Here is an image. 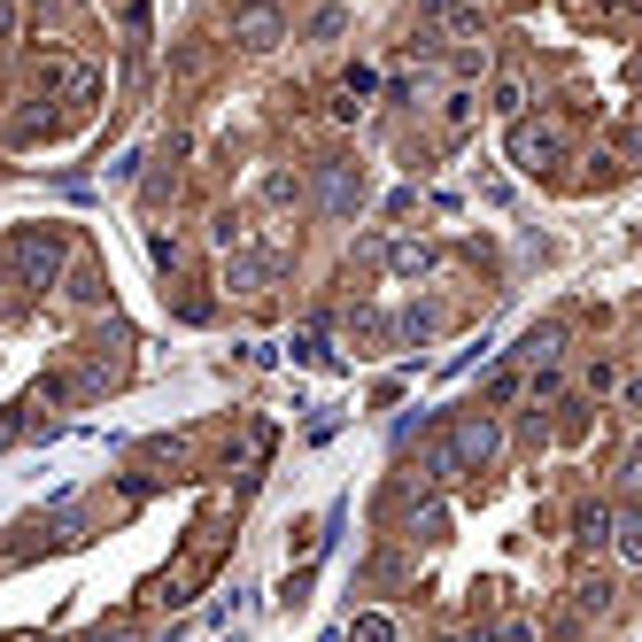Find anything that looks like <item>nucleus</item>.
<instances>
[{
    "mask_svg": "<svg viewBox=\"0 0 642 642\" xmlns=\"http://www.w3.org/2000/svg\"><path fill=\"white\" fill-rule=\"evenodd\" d=\"M511 163H519L526 178H542V171H557V163H565V132H557V124H511Z\"/></svg>",
    "mask_w": 642,
    "mask_h": 642,
    "instance_id": "obj_1",
    "label": "nucleus"
},
{
    "mask_svg": "<svg viewBox=\"0 0 642 642\" xmlns=\"http://www.w3.org/2000/svg\"><path fill=\"white\" fill-rule=\"evenodd\" d=\"M233 39L248 47V55L279 47V39H287V16H279V0H240V8H233Z\"/></svg>",
    "mask_w": 642,
    "mask_h": 642,
    "instance_id": "obj_2",
    "label": "nucleus"
},
{
    "mask_svg": "<svg viewBox=\"0 0 642 642\" xmlns=\"http://www.w3.org/2000/svg\"><path fill=\"white\" fill-rule=\"evenodd\" d=\"M55 263H62V240L55 233H24V240H16V271H24V279H55Z\"/></svg>",
    "mask_w": 642,
    "mask_h": 642,
    "instance_id": "obj_3",
    "label": "nucleus"
},
{
    "mask_svg": "<svg viewBox=\"0 0 642 642\" xmlns=\"http://www.w3.org/2000/svg\"><path fill=\"white\" fill-rule=\"evenodd\" d=\"M604 542H612V511H581V534H573V550H581V557H596Z\"/></svg>",
    "mask_w": 642,
    "mask_h": 642,
    "instance_id": "obj_4",
    "label": "nucleus"
},
{
    "mask_svg": "<svg viewBox=\"0 0 642 642\" xmlns=\"http://www.w3.org/2000/svg\"><path fill=\"white\" fill-rule=\"evenodd\" d=\"M356 194H364V178H349V171H325V202H333V209H349Z\"/></svg>",
    "mask_w": 642,
    "mask_h": 642,
    "instance_id": "obj_5",
    "label": "nucleus"
},
{
    "mask_svg": "<svg viewBox=\"0 0 642 642\" xmlns=\"http://www.w3.org/2000/svg\"><path fill=\"white\" fill-rule=\"evenodd\" d=\"M472 109H480V101H472V86H449V101H441V117H449L457 132H465V124H472Z\"/></svg>",
    "mask_w": 642,
    "mask_h": 642,
    "instance_id": "obj_6",
    "label": "nucleus"
},
{
    "mask_svg": "<svg viewBox=\"0 0 642 642\" xmlns=\"http://www.w3.org/2000/svg\"><path fill=\"white\" fill-rule=\"evenodd\" d=\"M496 109L519 124V109H526V78H496Z\"/></svg>",
    "mask_w": 642,
    "mask_h": 642,
    "instance_id": "obj_7",
    "label": "nucleus"
},
{
    "mask_svg": "<svg viewBox=\"0 0 642 642\" xmlns=\"http://www.w3.org/2000/svg\"><path fill=\"white\" fill-rule=\"evenodd\" d=\"M356 642H395V619H387V612H364V619H356Z\"/></svg>",
    "mask_w": 642,
    "mask_h": 642,
    "instance_id": "obj_8",
    "label": "nucleus"
},
{
    "mask_svg": "<svg viewBox=\"0 0 642 642\" xmlns=\"http://www.w3.org/2000/svg\"><path fill=\"white\" fill-rule=\"evenodd\" d=\"M619 550L642 565V511H627V519H619Z\"/></svg>",
    "mask_w": 642,
    "mask_h": 642,
    "instance_id": "obj_9",
    "label": "nucleus"
},
{
    "mask_svg": "<svg viewBox=\"0 0 642 642\" xmlns=\"http://www.w3.org/2000/svg\"><path fill=\"white\" fill-rule=\"evenodd\" d=\"M565 8H573L581 24H596V16H612V8H627V0H565Z\"/></svg>",
    "mask_w": 642,
    "mask_h": 642,
    "instance_id": "obj_10",
    "label": "nucleus"
},
{
    "mask_svg": "<svg viewBox=\"0 0 642 642\" xmlns=\"http://www.w3.org/2000/svg\"><path fill=\"white\" fill-rule=\"evenodd\" d=\"M16 24H24V0H0V39H8Z\"/></svg>",
    "mask_w": 642,
    "mask_h": 642,
    "instance_id": "obj_11",
    "label": "nucleus"
},
{
    "mask_svg": "<svg viewBox=\"0 0 642 642\" xmlns=\"http://www.w3.org/2000/svg\"><path fill=\"white\" fill-rule=\"evenodd\" d=\"M496 642H534V627H526V619H511V627H496Z\"/></svg>",
    "mask_w": 642,
    "mask_h": 642,
    "instance_id": "obj_12",
    "label": "nucleus"
},
{
    "mask_svg": "<svg viewBox=\"0 0 642 642\" xmlns=\"http://www.w3.org/2000/svg\"><path fill=\"white\" fill-rule=\"evenodd\" d=\"M619 403H627V410H642V380H619Z\"/></svg>",
    "mask_w": 642,
    "mask_h": 642,
    "instance_id": "obj_13",
    "label": "nucleus"
},
{
    "mask_svg": "<svg viewBox=\"0 0 642 642\" xmlns=\"http://www.w3.org/2000/svg\"><path fill=\"white\" fill-rule=\"evenodd\" d=\"M627 480H635V488H642V441H635V449H627Z\"/></svg>",
    "mask_w": 642,
    "mask_h": 642,
    "instance_id": "obj_14",
    "label": "nucleus"
},
{
    "mask_svg": "<svg viewBox=\"0 0 642 642\" xmlns=\"http://www.w3.org/2000/svg\"><path fill=\"white\" fill-rule=\"evenodd\" d=\"M472 8H480V16H488V0H472Z\"/></svg>",
    "mask_w": 642,
    "mask_h": 642,
    "instance_id": "obj_15",
    "label": "nucleus"
}]
</instances>
